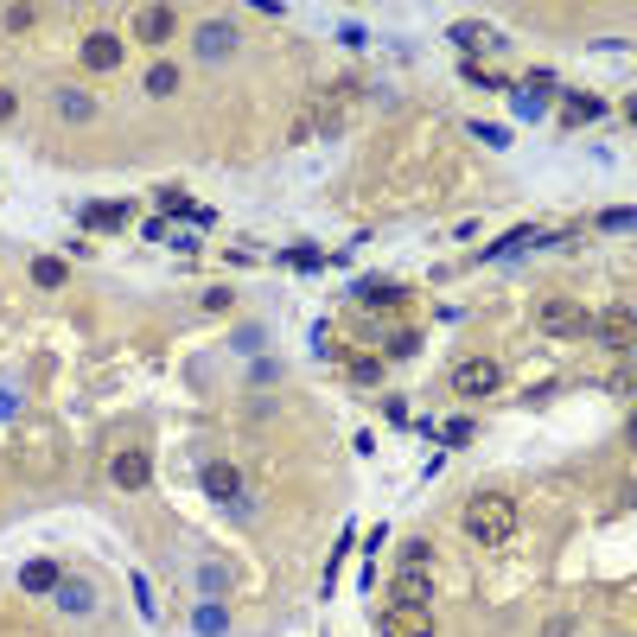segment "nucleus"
<instances>
[{"label": "nucleus", "instance_id": "obj_23", "mask_svg": "<svg viewBox=\"0 0 637 637\" xmlns=\"http://www.w3.org/2000/svg\"><path fill=\"white\" fill-rule=\"evenodd\" d=\"M32 20H39L32 7H7V32H32Z\"/></svg>", "mask_w": 637, "mask_h": 637}, {"label": "nucleus", "instance_id": "obj_19", "mask_svg": "<svg viewBox=\"0 0 637 637\" xmlns=\"http://www.w3.org/2000/svg\"><path fill=\"white\" fill-rule=\"evenodd\" d=\"M434 440H446V446H466V440H472V421H466V415H459V421H440V427H434Z\"/></svg>", "mask_w": 637, "mask_h": 637}, {"label": "nucleus", "instance_id": "obj_16", "mask_svg": "<svg viewBox=\"0 0 637 637\" xmlns=\"http://www.w3.org/2000/svg\"><path fill=\"white\" fill-rule=\"evenodd\" d=\"M58 115H64V122H90L96 102H90V96H77V90H64V96H58Z\"/></svg>", "mask_w": 637, "mask_h": 637}, {"label": "nucleus", "instance_id": "obj_11", "mask_svg": "<svg viewBox=\"0 0 637 637\" xmlns=\"http://www.w3.org/2000/svg\"><path fill=\"white\" fill-rule=\"evenodd\" d=\"M593 338H599V344H612V351H631V306L606 313V319L593 325Z\"/></svg>", "mask_w": 637, "mask_h": 637}, {"label": "nucleus", "instance_id": "obj_4", "mask_svg": "<svg viewBox=\"0 0 637 637\" xmlns=\"http://www.w3.org/2000/svg\"><path fill=\"white\" fill-rule=\"evenodd\" d=\"M109 485L128 491V497L153 485V453H147V446H122V453L109 459Z\"/></svg>", "mask_w": 637, "mask_h": 637}, {"label": "nucleus", "instance_id": "obj_13", "mask_svg": "<svg viewBox=\"0 0 637 637\" xmlns=\"http://www.w3.org/2000/svg\"><path fill=\"white\" fill-rule=\"evenodd\" d=\"M58 606H64V612H90V606H96V593L83 587V580H58Z\"/></svg>", "mask_w": 637, "mask_h": 637}, {"label": "nucleus", "instance_id": "obj_21", "mask_svg": "<svg viewBox=\"0 0 637 637\" xmlns=\"http://www.w3.org/2000/svg\"><path fill=\"white\" fill-rule=\"evenodd\" d=\"M376 376H383L376 357H351V383H376Z\"/></svg>", "mask_w": 637, "mask_h": 637}, {"label": "nucleus", "instance_id": "obj_20", "mask_svg": "<svg viewBox=\"0 0 637 637\" xmlns=\"http://www.w3.org/2000/svg\"><path fill=\"white\" fill-rule=\"evenodd\" d=\"M567 109L587 115V122H599V115H606V102H599V96H567Z\"/></svg>", "mask_w": 637, "mask_h": 637}, {"label": "nucleus", "instance_id": "obj_24", "mask_svg": "<svg viewBox=\"0 0 637 637\" xmlns=\"http://www.w3.org/2000/svg\"><path fill=\"white\" fill-rule=\"evenodd\" d=\"M542 637H574V625H567V618H548V625H542Z\"/></svg>", "mask_w": 637, "mask_h": 637}, {"label": "nucleus", "instance_id": "obj_10", "mask_svg": "<svg viewBox=\"0 0 637 637\" xmlns=\"http://www.w3.org/2000/svg\"><path fill=\"white\" fill-rule=\"evenodd\" d=\"M230 51H236V26L230 20H211V26H198V58H230Z\"/></svg>", "mask_w": 637, "mask_h": 637}, {"label": "nucleus", "instance_id": "obj_9", "mask_svg": "<svg viewBox=\"0 0 637 637\" xmlns=\"http://www.w3.org/2000/svg\"><path fill=\"white\" fill-rule=\"evenodd\" d=\"M83 64H90V71H115V64H122V39H115V32H90V39H83Z\"/></svg>", "mask_w": 637, "mask_h": 637}, {"label": "nucleus", "instance_id": "obj_8", "mask_svg": "<svg viewBox=\"0 0 637 637\" xmlns=\"http://www.w3.org/2000/svg\"><path fill=\"white\" fill-rule=\"evenodd\" d=\"M204 491H211L217 504H236V491H243V472H236L230 459H211V466H204Z\"/></svg>", "mask_w": 637, "mask_h": 637}, {"label": "nucleus", "instance_id": "obj_18", "mask_svg": "<svg viewBox=\"0 0 637 637\" xmlns=\"http://www.w3.org/2000/svg\"><path fill=\"white\" fill-rule=\"evenodd\" d=\"M32 281H39V287H58V281H64V262H58V255H39V262H32Z\"/></svg>", "mask_w": 637, "mask_h": 637}, {"label": "nucleus", "instance_id": "obj_2", "mask_svg": "<svg viewBox=\"0 0 637 637\" xmlns=\"http://www.w3.org/2000/svg\"><path fill=\"white\" fill-rule=\"evenodd\" d=\"M536 332H548V338H587L593 319H587V306H580L574 294H548L536 306Z\"/></svg>", "mask_w": 637, "mask_h": 637}, {"label": "nucleus", "instance_id": "obj_22", "mask_svg": "<svg viewBox=\"0 0 637 637\" xmlns=\"http://www.w3.org/2000/svg\"><path fill=\"white\" fill-rule=\"evenodd\" d=\"M421 351V332H395L389 338V357H415Z\"/></svg>", "mask_w": 637, "mask_h": 637}, {"label": "nucleus", "instance_id": "obj_6", "mask_svg": "<svg viewBox=\"0 0 637 637\" xmlns=\"http://www.w3.org/2000/svg\"><path fill=\"white\" fill-rule=\"evenodd\" d=\"M434 599V580H427L421 561H402V574H395V606H427Z\"/></svg>", "mask_w": 637, "mask_h": 637}, {"label": "nucleus", "instance_id": "obj_7", "mask_svg": "<svg viewBox=\"0 0 637 637\" xmlns=\"http://www.w3.org/2000/svg\"><path fill=\"white\" fill-rule=\"evenodd\" d=\"M172 32H179V13H172V7H141V13H134V39L166 45Z\"/></svg>", "mask_w": 637, "mask_h": 637}, {"label": "nucleus", "instance_id": "obj_5", "mask_svg": "<svg viewBox=\"0 0 637 637\" xmlns=\"http://www.w3.org/2000/svg\"><path fill=\"white\" fill-rule=\"evenodd\" d=\"M376 631H383V637H434V612H427V606H389Z\"/></svg>", "mask_w": 637, "mask_h": 637}, {"label": "nucleus", "instance_id": "obj_17", "mask_svg": "<svg viewBox=\"0 0 637 637\" xmlns=\"http://www.w3.org/2000/svg\"><path fill=\"white\" fill-rule=\"evenodd\" d=\"M122 217H128V204H90V211H83L90 230H109V223H122Z\"/></svg>", "mask_w": 637, "mask_h": 637}, {"label": "nucleus", "instance_id": "obj_12", "mask_svg": "<svg viewBox=\"0 0 637 637\" xmlns=\"http://www.w3.org/2000/svg\"><path fill=\"white\" fill-rule=\"evenodd\" d=\"M58 580H64V574H58L51 561H26V567H20V587H26V593H58Z\"/></svg>", "mask_w": 637, "mask_h": 637}, {"label": "nucleus", "instance_id": "obj_3", "mask_svg": "<svg viewBox=\"0 0 637 637\" xmlns=\"http://www.w3.org/2000/svg\"><path fill=\"white\" fill-rule=\"evenodd\" d=\"M446 383H453V395H472V402H478V395L504 389V364H497V357H459Z\"/></svg>", "mask_w": 637, "mask_h": 637}, {"label": "nucleus", "instance_id": "obj_25", "mask_svg": "<svg viewBox=\"0 0 637 637\" xmlns=\"http://www.w3.org/2000/svg\"><path fill=\"white\" fill-rule=\"evenodd\" d=\"M13 109H20V102H13V90H0V122H13Z\"/></svg>", "mask_w": 637, "mask_h": 637}, {"label": "nucleus", "instance_id": "obj_14", "mask_svg": "<svg viewBox=\"0 0 637 637\" xmlns=\"http://www.w3.org/2000/svg\"><path fill=\"white\" fill-rule=\"evenodd\" d=\"M453 45H485V51H497L504 39H497V32H485L478 20H459V26H453Z\"/></svg>", "mask_w": 637, "mask_h": 637}, {"label": "nucleus", "instance_id": "obj_1", "mask_svg": "<svg viewBox=\"0 0 637 637\" xmlns=\"http://www.w3.org/2000/svg\"><path fill=\"white\" fill-rule=\"evenodd\" d=\"M466 536L478 548H504L516 536V504H510V491H478L472 504H466Z\"/></svg>", "mask_w": 637, "mask_h": 637}, {"label": "nucleus", "instance_id": "obj_15", "mask_svg": "<svg viewBox=\"0 0 637 637\" xmlns=\"http://www.w3.org/2000/svg\"><path fill=\"white\" fill-rule=\"evenodd\" d=\"M141 90L147 96H172V90H179V71H172V64H153V71L141 77Z\"/></svg>", "mask_w": 637, "mask_h": 637}]
</instances>
